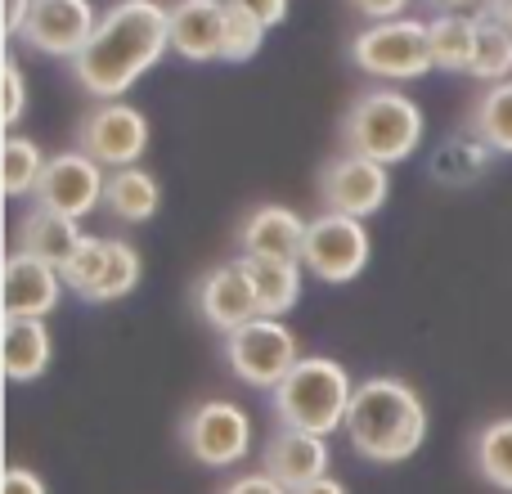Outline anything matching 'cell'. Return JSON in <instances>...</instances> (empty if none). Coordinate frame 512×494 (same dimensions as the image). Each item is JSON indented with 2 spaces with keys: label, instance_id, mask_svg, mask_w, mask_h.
<instances>
[{
  "label": "cell",
  "instance_id": "obj_1",
  "mask_svg": "<svg viewBox=\"0 0 512 494\" xmlns=\"http://www.w3.org/2000/svg\"><path fill=\"white\" fill-rule=\"evenodd\" d=\"M167 50H171V5H158V0H117V5H108L99 14L95 36L72 59V77L99 104H113Z\"/></svg>",
  "mask_w": 512,
  "mask_h": 494
},
{
  "label": "cell",
  "instance_id": "obj_2",
  "mask_svg": "<svg viewBox=\"0 0 512 494\" xmlns=\"http://www.w3.org/2000/svg\"><path fill=\"white\" fill-rule=\"evenodd\" d=\"M346 441L369 463H405L427 441V405L405 378H364L346 414Z\"/></svg>",
  "mask_w": 512,
  "mask_h": 494
},
{
  "label": "cell",
  "instance_id": "obj_3",
  "mask_svg": "<svg viewBox=\"0 0 512 494\" xmlns=\"http://www.w3.org/2000/svg\"><path fill=\"white\" fill-rule=\"evenodd\" d=\"M355 400V382L328 355H301V364L270 391V409L279 427L288 432H310V436H333L346 432V414Z\"/></svg>",
  "mask_w": 512,
  "mask_h": 494
},
{
  "label": "cell",
  "instance_id": "obj_4",
  "mask_svg": "<svg viewBox=\"0 0 512 494\" xmlns=\"http://www.w3.org/2000/svg\"><path fill=\"white\" fill-rule=\"evenodd\" d=\"M427 117L400 90H364L360 99H351L342 117V144L355 158L382 162V167H396L409 162L423 144Z\"/></svg>",
  "mask_w": 512,
  "mask_h": 494
},
{
  "label": "cell",
  "instance_id": "obj_5",
  "mask_svg": "<svg viewBox=\"0 0 512 494\" xmlns=\"http://www.w3.org/2000/svg\"><path fill=\"white\" fill-rule=\"evenodd\" d=\"M351 63L373 81H418L436 68L427 23L418 18H391V23H369L351 36Z\"/></svg>",
  "mask_w": 512,
  "mask_h": 494
},
{
  "label": "cell",
  "instance_id": "obj_6",
  "mask_svg": "<svg viewBox=\"0 0 512 494\" xmlns=\"http://www.w3.org/2000/svg\"><path fill=\"white\" fill-rule=\"evenodd\" d=\"M225 364L239 382L256 391H274L301 364V346L283 319H252L225 337Z\"/></svg>",
  "mask_w": 512,
  "mask_h": 494
},
{
  "label": "cell",
  "instance_id": "obj_7",
  "mask_svg": "<svg viewBox=\"0 0 512 494\" xmlns=\"http://www.w3.org/2000/svg\"><path fill=\"white\" fill-rule=\"evenodd\" d=\"M180 441L203 468H239L252 454V418L234 400H203L185 414Z\"/></svg>",
  "mask_w": 512,
  "mask_h": 494
},
{
  "label": "cell",
  "instance_id": "obj_8",
  "mask_svg": "<svg viewBox=\"0 0 512 494\" xmlns=\"http://www.w3.org/2000/svg\"><path fill=\"white\" fill-rule=\"evenodd\" d=\"M77 149L86 158H95L104 171L140 167L144 149H149V117L126 99L95 104L77 126Z\"/></svg>",
  "mask_w": 512,
  "mask_h": 494
},
{
  "label": "cell",
  "instance_id": "obj_9",
  "mask_svg": "<svg viewBox=\"0 0 512 494\" xmlns=\"http://www.w3.org/2000/svg\"><path fill=\"white\" fill-rule=\"evenodd\" d=\"M373 256L369 230L364 221H351V216L337 212H319L315 221L306 225V247H301V265L315 274L319 283H351L364 274Z\"/></svg>",
  "mask_w": 512,
  "mask_h": 494
},
{
  "label": "cell",
  "instance_id": "obj_10",
  "mask_svg": "<svg viewBox=\"0 0 512 494\" xmlns=\"http://www.w3.org/2000/svg\"><path fill=\"white\" fill-rule=\"evenodd\" d=\"M391 194V167L369 158H355V153H342V158L324 162L319 171V198H324L328 212L351 216V221H369L387 207Z\"/></svg>",
  "mask_w": 512,
  "mask_h": 494
},
{
  "label": "cell",
  "instance_id": "obj_11",
  "mask_svg": "<svg viewBox=\"0 0 512 494\" xmlns=\"http://www.w3.org/2000/svg\"><path fill=\"white\" fill-rule=\"evenodd\" d=\"M104 189H108V171L81 149H68L59 158H50V167H45L41 185H36V207L81 221L95 207H104Z\"/></svg>",
  "mask_w": 512,
  "mask_h": 494
},
{
  "label": "cell",
  "instance_id": "obj_12",
  "mask_svg": "<svg viewBox=\"0 0 512 494\" xmlns=\"http://www.w3.org/2000/svg\"><path fill=\"white\" fill-rule=\"evenodd\" d=\"M95 27L99 18L90 0H32V14H27L18 41L36 54H50V59H77L95 36Z\"/></svg>",
  "mask_w": 512,
  "mask_h": 494
},
{
  "label": "cell",
  "instance_id": "obj_13",
  "mask_svg": "<svg viewBox=\"0 0 512 494\" xmlns=\"http://www.w3.org/2000/svg\"><path fill=\"white\" fill-rule=\"evenodd\" d=\"M194 310H198V319L221 337L239 333L243 324L261 319L243 261H225V265H216V270H207L203 279L194 283Z\"/></svg>",
  "mask_w": 512,
  "mask_h": 494
},
{
  "label": "cell",
  "instance_id": "obj_14",
  "mask_svg": "<svg viewBox=\"0 0 512 494\" xmlns=\"http://www.w3.org/2000/svg\"><path fill=\"white\" fill-rule=\"evenodd\" d=\"M328 463H333V450H328L324 436L288 432V427H279L261 450V472L279 481L288 494L310 486V481H319V477H328Z\"/></svg>",
  "mask_w": 512,
  "mask_h": 494
},
{
  "label": "cell",
  "instance_id": "obj_15",
  "mask_svg": "<svg viewBox=\"0 0 512 494\" xmlns=\"http://www.w3.org/2000/svg\"><path fill=\"white\" fill-rule=\"evenodd\" d=\"M63 274L27 252H9L5 261V319H45L63 297Z\"/></svg>",
  "mask_w": 512,
  "mask_h": 494
},
{
  "label": "cell",
  "instance_id": "obj_16",
  "mask_svg": "<svg viewBox=\"0 0 512 494\" xmlns=\"http://www.w3.org/2000/svg\"><path fill=\"white\" fill-rule=\"evenodd\" d=\"M306 225L292 207L283 203H261L243 216L239 225V247L243 256H261V261H301L306 247Z\"/></svg>",
  "mask_w": 512,
  "mask_h": 494
},
{
  "label": "cell",
  "instance_id": "obj_17",
  "mask_svg": "<svg viewBox=\"0 0 512 494\" xmlns=\"http://www.w3.org/2000/svg\"><path fill=\"white\" fill-rule=\"evenodd\" d=\"M225 23H230V0H176L171 5V50L189 63L221 59Z\"/></svg>",
  "mask_w": 512,
  "mask_h": 494
},
{
  "label": "cell",
  "instance_id": "obj_18",
  "mask_svg": "<svg viewBox=\"0 0 512 494\" xmlns=\"http://www.w3.org/2000/svg\"><path fill=\"white\" fill-rule=\"evenodd\" d=\"M499 153L490 149L486 140H477L472 131H454L445 135L441 144L432 149V162H427V180L441 189H468V185H481L490 176Z\"/></svg>",
  "mask_w": 512,
  "mask_h": 494
},
{
  "label": "cell",
  "instance_id": "obj_19",
  "mask_svg": "<svg viewBox=\"0 0 512 494\" xmlns=\"http://www.w3.org/2000/svg\"><path fill=\"white\" fill-rule=\"evenodd\" d=\"M86 239H90V234H81L77 221L54 216V212H45V207H32V212L18 221V252L36 256V261L54 265V270H63Z\"/></svg>",
  "mask_w": 512,
  "mask_h": 494
},
{
  "label": "cell",
  "instance_id": "obj_20",
  "mask_svg": "<svg viewBox=\"0 0 512 494\" xmlns=\"http://www.w3.org/2000/svg\"><path fill=\"white\" fill-rule=\"evenodd\" d=\"M0 351H5L9 382H36V378H45V369L54 360V337L45 328V319H5Z\"/></svg>",
  "mask_w": 512,
  "mask_h": 494
},
{
  "label": "cell",
  "instance_id": "obj_21",
  "mask_svg": "<svg viewBox=\"0 0 512 494\" xmlns=\"http://www.w3.org/2000/svg\"><path fill=\"white\" fill-rule=\"evenodd\" d=\"M104 207L113 221L122 225H144L158 216L162 207V185L153 171L144 167H122V171H108V189H104Z\"/></svg>",
  "mask_w": 512,
  "mask_h": 494
},
{
  "label": "cell",
  "instance_id": "obj_22",
  "mask_svg": "<svg viewBox=\"0 0 512 494\" xmlns=\"http://www.w3.org/2000/svg\"><path fill=\"white\" fill-rule=\"evenodd\" d=\"M252 279L256 310L261 319H283L301 301V261H261V256H239Z\"/></svg>",
  "mask_w": 512,
  "mask_h": 494
},
{
  "label": "cell",
  "instance_id": "obj_23",
  "mask_svg": "<svg viewBox=\"0 0 512 494\" xmlns=\"http://www.w3.org/2000/svg\"><path fill=\"white\" fill-rule=\"evenodd\" d=\"M427 41H432V63L441 72H468L472 54H477V14H441L427 23Z\"/></svg>",
  "mask_w": 512,
  "mask_h": 494
},
{
  "label": "cell",
  "instance_id": "obj_24",
  "mask_svg": "<svg viewBox=\"0 0 512 494\" xmlns=\"http://www.w3.org/2000/svg\"><path fill=\"white\" fill-rule=\"evenodd\" d=\"M468 131L477 135V140H486L495 153L512 158V81H499V86L481 90L468 113Z\"/></svg>",
  "mask_w": 512,
  "mask_h": 494
},
{
  "label": "cell",
  "instance_id": "obj_25",
  "mask_svg": "<svg viewBox=\"0 0 512 494\" xmlns=\"http://www.w3.org/2000/svg\"><path fill=\"white\" fill-rule=\"evenodd\" d=\"M468 77L486 81V86L512 81V32L490 14H477V54H472Z\"/></svg>",
  "mask_w": 512,
  "mask_h": 494
},
{
  "label": "cell",
  "instance_id": "obj_26",
  "mask_svg": "<svg viewBox=\"0 0 512 494\" xmlns=\"http://www.w3.org/2000/svg\"><path fill=\"white\" fill-rule=\"evenodd\" d=\"M472 463L495 490L512 494V418H495L472 441Z\"/></svg>",
  "mask_w": 512,
  "mask_h": 494
},
{
  "label": "cell",
  "instance_id": "obj_27",
  "mask_svg": "<svg viewBox=\"0 0 512 494\" xmlns=\"http://www.w3.org/2000/svg\"><path fill=\"white\" fill-rule=\"evenodd\" d=\"M45 167H50V158L41 153V144L36 140H27V135H9L5 140V153H0V176H5V194L9 198L36 194Z\"/></svg>",
  "mask_w": 512,
  "mask_h": 494
},
{
  "label": "cell",
  "instance_id": "obj_28",
  "mask_svg": "<svg viewBox=\"0 0 512 494\" xmlns=\"http://www.w3.org/2000/svg\"><path fill=\"white\" fill-rule=\"evenodd\" d=\"M140 274H144V261L140 252H135V243L126 239H113V252H108V270L104 279L95 283V292H90V306H108V301H122L131 297L135 288H140Z\"/></svg>",
  "mask_w": 512,
  "mask_h": 494
},
{
  "label": "cell",
  "instance_id": "obj_29",
  "mask_svg": "<svg viewBox=\"0 0 512 494\" xmlns=\"http://www.w3.org/2000/svg\"><path fill=\"white\" fill-rule=\"evenodd\" d=\"M108 252H113V239H86L77 247V256H72L68 265H63V283H68L72 292H77L81 301L95 292V283L104 279V270H108Z\"/></svg>",
  "mask_w": 512,
  "mask_h": 494
},
{
  "label": "cell",
  "instance_id": "obj_30",
  "mask_svg": "<svg viewBox=\"0 0 512 494\" xmlns=\"http://www.w3.org/2000/svg\"><path fill=\"white\" fill-rule=\"evenodd\" d=\"M265 32H270V27L256 23L248 9L230 5V23H225V50H221V59L225 63H248V59H256V54H261V45H265Z\"/></svg>",
  "mask_w": 512,
  "mask_h": 494
},
{
  "label": "cell",
  "instance_id": "obj_31",
  "mask_svg": "<svg viewBox=\"0 0 512 494\" xmlns=\"http://www.w3.org/2000/svg\"><path fill=\"white\" fill-rule=\"evenodd\" d=\"M23 108H27V81H23V68H18V59L9 54V59H5V122L18 126Z\"/></svg>",
  "mask_w": 512,
  "mask_h": 494
},
{
  "label": "cell",
  "instance_id": "obj_32",
  "mask_svg": "<svg viewBox=\"0 0 512 494\" xmlns=\"http://www.w3.org/2000/svg\"><path fill=\"white\" fill-rule=\"evenodd\" d=\"M230 5L248 9L256 23H265V27H279L288 18V0H230Z\"/></svg>",
  "mask_w": 512,
  "mask_h": 494
},
{
  "label": "cell",
  "instance_id": "obj_33",
  "mask_svg": "<svg viewBox=\"0 0 512 494\" xmlns=\"http://www.w3.org/2000/svg\"><path fill=\"white\" fill-rule=\"evenodd\" d=\"M221 494H288V490H283L274 477H265V472H243V477H234Z\"/></svg>",
  "mask_w": 512,
  "mask_h": 494
},
{
  "label": "cell",
  "instance_id": "obj_34",
  "mask_svg": "<svg viewBox=\"0 0 512 494\" xmlns=\"http://www.w3.org/2000/svg\"><path fill=\"white\" fill-rule=\"evenodd\" d=\"M5 494H50V490H45V481L36 477L32 468H18L14 463V468L5 472Z\"/></svg>",
  "mask_w": 512,
  "mask_h": 494
},
{
  "label": "cell",
  "instance_id": "obj_35",
  "mask_svg": "<svg viewBox=\"0 0 512 494\" xmlns=\"http://www.w3.org/2000/svg\"><path fill=\"white\" fill-rule=\"evenodd\" d=\"M355 9H360L364 18H373V23H391V18L405 14L409 0H351Z\"/></svg>",
  "mask_w": 512,
  "mask_h": 494
},
{
  "label": "cell",
  "instance_id": "obj_36",
  "mask_svg": "<svg viewBox=\"0 0 512 494\" xmlns=\"http://www.w3.org/2000/svg\"><path fill=\"white\" fill-rule=\"evenodd\" d=\"M27 14H32V0H5V36L18 41L27 27Z\"/></svg>",
  "mask_w": 512,
  "mask_h": 494
},
{
  "label": "cell",
  "instance_id": "obj_37",
  "mask_svg": "<svg viewBox=\"0 0 512 494\" xmlns=\"http://www.w3.org/2000/svg\"><path fill=\"white\" fill-rule=\"evenodd\" d=\"M292 494H351V490H346L337 477H319V481H310V486H301V490H292Z\"/></svg>",
  "mask_w": 512,
  "mask_h": 494
},
{
  "label": "cell",
  "instance_id": "obj_38",
  "mask_svg": "<svg viewBox=\"0 0 512 494\" xmlns=\"http://www.w3.org/2000/svg\"><path fill=\"white\" fill-rule=\"evenodd\" d=\"M481 14H490L495 23H504L512 32V0H486V9H481Z\"/></svg>",
  "mask_w": 512,
  "mask_h": 494
},
{
  "label": "cell",
  "instance_id": "obj_39",
  "mask_svg": "<svg viewBox=\"0 0 512 494\" xmlns=\"http://www.w3.org/2000/svg\"><path fill=\"white\" fill-rule=\"evenodd\" d=\"M441 9H450V14H481L486 9V0H436Z\"/></svg>",
  "mask_w": 512,
  "mask_h": 494
},
{
  "label": "cell",
  "instance_id": "obj_40",
  "mask_svg": "<svg viewBox=\"0 0 512 494\" xmlns=\"http://www.w3.org/2000/svg\"><path fill=\"white\" fill-rule=\"evenodd\" d=\"M427 5H436V0H427Z\"/></svg>",
  "mask_w": 512,
  "mask_h": 494
}]
</instances>
